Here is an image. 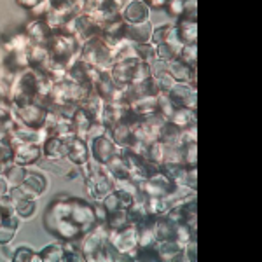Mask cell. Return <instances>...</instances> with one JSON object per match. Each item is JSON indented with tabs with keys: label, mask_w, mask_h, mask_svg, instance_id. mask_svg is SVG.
<instances>
[{
	"label": "cell",
	"mask_w": 262,
	"mask_h": 262,
	"mask_svg": "<svg viewBox=\"0 0 262 262\" xmlns=\"http://www.w3.org/2000/svg\"><path fill=\"white\" fill-rule=\"evenodd\" d=\"M79 58L90 67H95V69L100 70H112L114 65L111 61V49L100 35L84 42L81 46V51H79Z\"/></svg>",
	"instance_id": "cell-1"
},
{
	"label": "cell",
	"mask_w": 262,
	"mask_h": 262,
	"mask_svg": "<svg viewBox=\"0 0 262 262\" xmlns=\"http://www.w3.org/2000/svg\"><path fill=\"white\" fill-rule=\"evenodd\" d=\"M69 203H70L69 217L81 227L84 234H86L88 231H91L93 227L98 224L96 215H95V206L93 205L81 200V198H70V196H69Z\"/></svg>",
	"instance_id": "cell-2"
},
{
	"label": "cell",
	"mask_w": 262,
	"mask_h": 262,
	"mask_svg": "<svg viewBox=\"0 0 262 262\" xmlns=\"http://www.w3.org/2000/svg\"><path fill=\"white\" fill-rule=\"evenodd\" d=\"M11 108L16 114L18 121L23 122L25 126H30V128H42L44 126L48 108H44L42 105L35 103V101H30V103H25V105L11 103Z\"/></svg>",
	"instance_id": "cell-3"
},
{
	"label": "cell",
	"mask_w": 262,
	"mask_h": 262,
	"mask_svg": "<svg viewBox=\"0 0 262 262\" xmlns=\"http://www.w3.org/2000/svg\"><path fill=\"white\" fill-rule=\"evenodd\" d=\"M90 150H91V159L98 161L100 164H107L119 152V147L114 143L107 131L105 135H101V137L90 142Z\"/></svg>",
	"instance_id": "cell-4"
},
{
	"label": "cell",
	"mask_w": 262,
	"mask_h": 262,
	"mask_svg": "<svg viewBox=\"0 0 262 262\" xmlns=\"http://www.w3.org/2000/svg\"><path fill=\"white\" fill-rule=\"evenodd\" d=\"M168 96L175 103V107H185L196 111L198 105V90L194 84L189 82H175V86L168 91Z\"/></svg>",
	"instance_id": "cell-5"
},
{
	"label": "cell",
	"mask_w": 262,
	"mask_h": 262,
	"mask_svg": "<svg viewBox=\"0 0 262 262\" xmlns=\"http://www.w3.org/2000/svg\"><path fill=\"white\" fill-rule=\"evenodd\" d=\"M175 187H177V184L168 180L163 173H158V175L150 177V179L143 180L140 184V191L145 194L147 198H164Z\"/></svg>",
	"instance_id": "cell-6"
},
{
	"label": "cell",
	"mask_w": 262,
	"mask_h": 262,
	"mask_svg": "<svg viewBox=\"0 0 262 262\" xmlns=\"http://www.w3.org/2000/svg\"><path fill=\"white\" fill-rule=\"evenodd\" d=\"M67 159L74 166H82L91 159V150L86 140L79 137L67 138Z\"/></svg>",
	"instance_id": "cell-7"
},
{
	"label": "cell",
	"mask_w": 262,
	"mask_h": 262,
	"mask_svg": "<svg viewBox=\"0 0 262 262\" xmlns=\"http://www.w3.org/2000/svg\"><path fill=\"white\" fill-rule=\"evenodd\" d=\"M42 159V145L40 143H19L14 147V156L12 161L21 164V166H32Z\"/></svg>",
	"instance_id": "cell-8"
},
{
	"label": "cell",
	"mask_w": 262,
	"mask_h": 262,
	"mask_svg": "<svg viewBox=\"0 0 262 262\" xmlns=\"http://www.w3.org/2000/svg\"><path fill=\"white\" fill-rule=\"evenodd\" d=\"M25 32L28 33V37H30L33 44H39V46H48L51 37L54 35L53 28L49 27L48 21L44 18H33L30 23H27Z\"/></svg>",
	"instance_id": "cell-9"
},
{
	"label": "cell",
	"mask_w": 262,
	"mask_h": 262,
	"mask_svg": "<svg viewBox=\"0 0 262 262\" xmlns=\"http://www.w3.org/2000/svg\"><path fill=\"white\" fill-rule=\"evenodd\" d=\"M121 18L126 23H143L150 19V7L143 0H129L121 11Z\"/></svg>",
	"instance_id": "cell-10"
},
{
	"label": "cell",
	"mask_w": 262,
	"mask_h": 262,
	"mask_svg": "<svg viewBox=\"0 0 262 262\" xmlns=\"http://www.w3.org/2000/svg\"><path fill=\"white\" fill-rule=\"evenodd\" d=\"M42 159L48 161H58V159H67V138L51 135L42 142Z\"/></svg>",
	"instance_id": "cell-11"
},
{
	"label": "cell",
	"mask_w": 262,
	"mask_h": 262,
	"mask_svg": "<svg viewBox=\"0 0 262 262\" xmlns=\"http://www.w3.org/2000/svg\"><path fill=\"white\" fill-rule=\"evenodd\" d=\"M168 74H170L177 82H189L196 86V81H198L196 67L185 65L179 58H175L173 61L168 63Z\"/></svg>",
	"instance_id": "cell-12"
},
{
	"label": "cell",
	"mask_w": 262,
	"mask_h": 262,
	"mask_svg": "<svg viewBox=\"0 0 262 262\" xmlns=\"http://www.w3.org/2000/svg\"><path fill=\"white\" fill-rule=\"evenodd\" d=\"M95 121L96 119L91 116L90 112L86 111V108H82V107L75 108L74 117H72V128H74L75 137H79V138H82V140H86L88 129L91 128V124Z\"/></svg>",
	"instance_id": "cell-13"
},
{
	"label": "cell",
	"mask_w": 262,
	"mask_h": 262,
	"mask_svg": "<svg viewBox=\"0 0 262 262\" xmlns=\"http://www.w3.org/2000/svg\"><path fill=\"white\" fill-rule=\"evenodd\" d=\"M154 25L149 21L143 23H126V39L131 42H150Z\"/></svg>",
	"instance_id": "cell-14"
},
{
	"label": "cell",
	"mask_w": 262,
	"mask_h": 262,
	"mask_svg": "<svg viewBox=\"0 0 262 262\" xmlns=\"http://www.w3.org/2000/svg\"><path fill=\"white\" fill-rule=\"evenodd\" d=\"M177 33L182 44H196L198 42V21L180 18L175 21Z\"/></svg>",
	"instance_id": "cell-15"
},
{
	"label": "cell",
	"mask_w": 262,
	"mask_h": 262,
	"mask_svg": "<svg viewBox=\"0 0 262 262\" xmlns=\"http://www.w3.org/2000/svg\"><path fill=\"white\" fill-rule=\"evenodd\" d=\"M129 108H131V112L140 117V119L142 117L152 116V114L158 112V96H143V98L131 101Z\"/></svg>",
	"instance_id": "cell-16"
},
{
	"label": "cell",
	"mask_w": 262,
	"mask_h": 262,
	"mask_svg": "<svg viewBox=\"0 0 262 262\" xmlns=\"http://www.w3.org/2000/svg\"><path fill=\"white\" fill-rule=\"evenodd\" d=\"M19 229V217L18 215H7L0 222V247L7 243H12L16 232Z\"/></svg>",
	"instance_id": "cell-17"
},
{
	"label": "cell",
	"mask_w": 262,
	"mask_h": 262,
	"mask_svg": "<svg viewBox=\"0 0 262 262\" xmlns=\"http://www.w3.org/2000/svg\"><path fill=\"white\" fill-rule=\"evenodd\" d=\"M154 229H156V239L158 242H164V239L175 238L177 222H173L168 215H161V217H156Z\"/></svg>",
	"instance_id": "cell-18"
},
{
	"label": "cell",
	"mask_w": 262,
	"mask_h": 262,
	"mask_svg": "<svg viewBox=\"0 0 262 262\" xmlns=\"http://www.w3.org/2000/svg\"><path fill=\"white\" fill-rule=\"evenodd\" d=\"M168 122L179 126L180 129L189 128V126H196V111L185 108V107H177L175 111H173L171 117L168 119Z\"/></svg>",
	"instance_id": "cell-19"
},
{
	"label": "cell",
	"mask_w": 262,
	"mask_h": 262,
	"mask_svg": "<svg viewBox=\"0 0 262 262\" xmlns=\"http://www.w3.org/2000/svg\"><path fill=\"white\" fill-rule=\"evenodd\" d=\"M27 166H21V164L11 161L7 163L6 166H4V171L2 175L6 177L7 184H9V187H16V185H21L25 180V177H27Z\"/></svg>",
	"instance_id": "cell-20"
},
{
	"label": "cell",
	"mask_w": 262,
	"mask_h": 262,
	"mask_svg": "<svg viewBox=\"0 0 262 262\" xmlns=\"http://www.w3.org/2000/svg\"><path fill=\"white\" fill-rule=\"evenodd\" d=\"M4 44H6V48L12 53V51H28L32 48L33 42L30 40L27 32L21 30V32H14V35L6 37Z\"/></svg>",
	"instance_id": "cell-21"
},
{
	"label": "cell",
	"mask_w": 262,
	"mask_h": 262,
	"mask_svg": "<svg viewBox=\"0 0 262 262\" xmlns=\"http://www.w3.org/2000/svg\"><path fill=\"white\" fill-rule=\"evenodd\" d=\"M42 260L48 262H63L65 260V248H63V243H51L46 248H42L39 252Z\"/></svg>",
	"instance_id": "cell-22"
},
{
	"label": "cell",
	"mask_w": 262,
	"mask_h": 262,
	"mask_svg": "<svg viewBox=\"0 0 262 262\" xmlns=\"http://www.w3.org/2000/svg\"><path fill=\"white\" fill-rule=\"evenodd\" d=\"M184 44H170V42H164V44L156 46V58L163 61H173L175 58H179V53Z\"/></svg>",
	"instance_id": "cell-23"
},
{
	"label": "cell",
	"mask_w": 262,
	"mask_h": 262,
	"mask_svg": "<svg viewBox=\"0 0 262 262\" xmlns=\"http://www.w3.org/2000/svg\"><path fill=\"white\" fill-rule=\"evenodd\" d=\"M105 224L108 226V229L117 231V229H122V227L129 226L131 221H129V217H128V212H126V208H122V210H117V212H114V213H108V217H107V221H105Z\"/></svg>",
	"instance_id": "cell-24"
},
{
	"label": "cell",
	"mask_w": 262,
	"mask_h": 262,
	"mask_svg": "<svg viewBox=\"0 0 262 262\" xmlns=\"http://www.w3.org/2000/svg\"><path fill=\"white\" fill-rule=\"evenodd\" d=\"M175 239L182 245L189 243L191 239H196V227L187 222H179L175 229Z\"/></svg>",
	"instance_id": "cell-25"
},
{
	"label": "cell",
	"mask_w": 262,
	"mask_h": 262,
	"mask_svg": "<svg viewBox=\"0 0 262 262\" xmlns=\"http://www.w3.org/2000/svg\"><path fill=\"white\" fill-rule=\"evenodd\" d=\"M37 212V200H21L16 205V215L19 221H28Z\"/></svg>",
	"instance_id": "cell-26"
},
{
	"label": "cell",
	"mask_w": 262,
	"mask_h": 262,
	"mask_svg": "<svg viewBox=\"0 0 262 262\" xmlns=\"http://www.w3.org/2000/svg\"><path fill=\"white\" fill-rule=\"evenodd\" d=\"M135 51H137L138 60L147 63L156 60V46L150 44V42H135Z\"/></svg>",
	"instance_id": "cell-27"
},
{
	"label": "cell",
	"mask_w": 262,
	"mask_h": 262,
	"mask_svg": "<svg viewBox=\"0 0 262 262\" xmlns=\"http://www.w3.org/2000/svg\"><path fill=\"white\" fill-rule=\"evenodd\" d=\"M175 103L171 101V98L168 96V93H159L158 95V114L163 116L164 119H170L173 111H175Z\"/></svg>",
	"instance_id": "cell-28"
},
{
	"label": "cell",
	"mask_w": 262,
	"mask_h": 262,
	"mask_svg": "<svg viewBox=\"0 0 262 262\" xmlns=\"http://www.w3.org/2000/svg\"><path fill=\"white\" fill-rule=\"evenodd\" d=\"M179 60L189 67H196L198 63V44H184L179 53Z\"/></svg>",
	"instance_id": "cell-29"
},
{
	"label": "cell",
	"mask_w": 262,
	"mask_h": 262,
	"mask_svg": "<svg viewBox=\"0 0 262 262\" xmlns=\"http://www.w3.org/2000/svg\"><path fill=\"white\" fill-rule=\"evenodd\" d=\"M12 260L16 262H37V260H42L39 252H35L33 248L30 247H18L14 250V257Z\"/></svg>",
	"instance_id": "cell-30"
},
{
	"label": "cell",
	"mask_w": 262,
	"mask_h": 262,
	"mask_svg": "<svg viewBox=\"0 0 262 262\" xmlns=\"http://www.w3.org/2000/svg\"><path fill=\"white\" fill-rule=\"evenodd\" d=\"M147 79H150V65L147 61L138 60V63L135 65L133 75H131V84L147 81Z\"/></svg>",
	"instance_id": "cell-31"
},
{
	"label": "cell",
	"mask_w": 262,
	"mask_h": 262,
	"mask_svg": "<svg viewBox=\"0 0 262 262\" xmlns=\"http://www.w3.org/2000/svg\"><path fill=\"white\" fill-rule=\"evenodd\" d=\"M182 159H184V166H196L198 143H185V145H182Z\"/></svg>",
	"instance_id": "cell-32"
},
{
	"label": "cell",
	"mask_w": 262,
	"mask_h": 262,
	"mask_svg": "<svg viewBox=\"0 0 262 262\" xmlns=\"http://www.w3.org/2000/svg\"><path fill=\"white\" fill-rule=\"evenodd\" d=\"M163 11H166V14L173 18V21L180 19L184 14V0H168Z\"/></svg>",
	"instance_id": "cell-33"
},
{
	"label": "cell",
	"mask_w": 262,
	"mask_h": 262,
	"mask_svg": "<svg viewBox=\"0 0 262 262\" xmlns=\"http://www.w3.org/2000/svg\"><path fill=\"white\" fill-rule=\"evenodd\" d=\"M150 77H154V79H159V77H163L164 74H168V61H163V60H152L150 63Z\"/></svg>",
	"instance_id": "cell-34"
},
{
	"label": "cell",
	"mask_w": 262,
	"mask_h": 262,
	"mask_svg": "<svg viewBox=\"0 0 262 262\" xmlns=\"http://www.w3.org/2000/svg\"><path fill=\"white\" fill-rule=\"evenodd\" d=\"M182 18H198V0H184V14H182Z\"/></svg>",
	"instance_id": "cell-35"
},
{
	"label": "cell",
	"mask_w": 262,
	"mask_h": 262,
	"mask_svg": "<svg viewBox=\"0 0 262 262\" xmlns=\"http://www.w3.org/2000/svg\"><path fill=\"white\" fill-rule=\"evenodd\" d=\"M49 9H51V0H40L30 12H32L33 18H46V14L49 12Z\"/></svg>",
	"instance_id": "cell-36"
},
{
	"label": "cell",
	"mask_w": 262,
	"mask_h": 262,
	"mask_svg": "<svg viewBox=\"0 0 262 262\" xmlns=\"http://www.w3.org/2000/svg\"><path fill=\"white\" fill-rule=\"evenodd\" d=\"M198 142V129L196 126H189V128L182 129V143H196Z\"/></svg>",
	"instance_id": "cell-37"
},
{
	"label": "cell",
	"mask_w": 262,
	"mask_h": 262,
	"mask_svg": "<svg viewBox=\"0 0 262 262\" xmlns=\"http://www.w3.org/2000/svg\"><path fill=\"white\" fill-rule=\"evenodd\" d=\"M156 81H158V86H159V91L161 93H168L171 90L173 86H175V79L171 77L170 74H164L163 77H159V79H156Z\"/></svg>",
	"instance_id": "cell-38"
},
{
	"label": "cell",
	"mask_w": 262,
	"mask_h": 262,
	"mask_svg": "<svg viewBox=\"0 0 262 262\" xmlns=\"http://www.w3.org/2000/svg\"><path fill=\"white\" fill-rule=\"evenodd\" d=\"M143 2L147 4V6L150 7V11H159V9H164V6H166L168 0H143Z\"/></svg>",
	"instance_id": "cell-39"
},
{
	"label": "cell",
	"mask_w": 262,
	"mask_h": 262,
	"mask_svg": "<svg viewBox=\"0 0 262 262\" xmlns=\"http://www.w3.org/2000/svg\"><path fill=\"white\" fill-rule=\"evenodd\" d=\"M14 250H16V248H12L11 243L2 245V255H4V259L12 260V257H14Z\"/></svg>",
	"instance_id": "cell-40"
},
{
	"label": "cell",
	"mask_w": 262,
	"mask_h": 262,
	"mask_svg": "<svg viewBox=\"0 0 262 262\" xmlns=\"http://www.w3.org/2000/svg\"><path fill=\"white\" fill-rule=\"evenodd\" d=\"M16 2H18L21 7H25L27 11H32L33 7H35L37 4L40 2V0H16Z\"/></svg>",
	"instance_id": "cell-41"
},
{
	"label": "cell",
	"mask_w": 262,
	"mask_h": 262,
	"mask_svg": "<svg viewBox=\"0 0 262 262\" xmlns=\"http://www.w3.org/2000/svg\"><path fill=\"white\" fill-rule=\"evenodd\" d=\"M9 184H7V180H6V177L2 175V173H0V198L4 196V194H7L9 192Z\"/></svg>",
	"instance_id": "cell-42"
},
{
	"label": "cell",
	"mask_w": 262,
	"mask_h": 262,
	"mask_svg": "<svg viewBox=\"0 0 262 262\" xmlns=\"http://www.w3.org/2000/svg\"><path fill=\"white\" fill-rule=\"evenodd\" d=\"M4 40H6V37H4L2 32H0V44H4Z\"/></svg>",
	"instance_id": "cell-43"
}]
</instances>
